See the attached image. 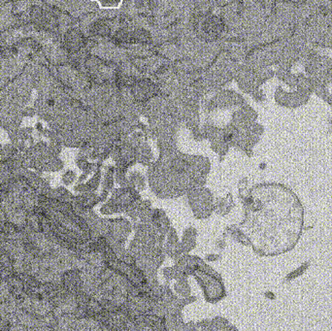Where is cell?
Listing matches in <instances>:
<instances>
[{
  "instance_id": "6da1fadb",
  "label": "cell",
  "mask_w": 332,
  "mask_h": 331,
  "mask_svg": "<svg viewBox=\"0 0 332 331\" xmlns=\"http://www.w3.org/2000/svg\"><path fill=\"white\" fill-rule=\"evenodd\" d=\"M247 203V231L259 253L278 256L295 248L303 232L304 208L292 189L279 183L260 185Z\"/></svg>"
},
{
  "instance_id": "5b68a950",
  "label": "cell",
  "mask_w": 332,
  "mask_h": 331,
  "mask_svg": "<svg viewBox=\"0 0 332 331\" xmlns=\"http://www.w3.org/2000/svg\"><path fill=\"white\" fill-rule=\"evenodd\" d=\"M95 31L96 34L105 35V34L109 33V28L104 24H97L95 25Z\"/></svg>"
},
{
  "instance_id": "277c9868",
  "label": "cell",
  "mask_w": 332,
  "mask_h": 331,
  "mask_svg": "<svg viewBox=\"0 0 332 331\" xmlns=\"http://www.w3.org/2000/svg\"><path fill=\"white\" fill-rule=\"evenodd\" d=\"M310 265H311L310 261H305V262L302 263L299 267H297L296 269H294V270H292L291 272H289V273L285 276V282H286V283L291 282V281H293L294 279H296V278L302 276V275L307 271V269L310 267Z\"/></svg>"
},
{
  "instance_id": "7a4b0ae2",
  "label": "cell",
  "mask_w": 332,
  "mask_h": 331,
  "mask_svg": "<svg viewBox=\"0 0 332 331\" xmlns=\"http://www.w3.org/2000/svg\"><path fill=\"white\" fill-rule=\"evenodd\" d=\"M223 29V23L221 19L217 17H210L206 19L201 26L202 33L206 38L215 39L217 38Z\"/></svg>"
},
{
  "instance_id": "8992f818",
  "label": "cell",
  "mask_w": 332,
  "mask_h": 331,
  "mask_svg": "<svg viewBox=\"0 0 332 331\" xmlns=\"http://www.w3.org/2000/svg\"><path fill=\"white\" fill-rule=\"evenodd\" d=\"M330 130H331V132L332 133V120L330 121Z\"/></svg>"
},
{
  "instance_id": "3957f363",
  "label": "cell",
  "mask_w": 332,
  "mask_h": 331,
  "mask_svg": "<svg viewBox=\"0 0 332 331\" xmlns=\"http://www.w3.org/2000/svg\"><path fill=\"white\" fill-rule=\"evenodd\" d=\"M156 86L150 81H141L137 84H134V91L136 96H141L142 98L150 97L156 92Z\"/></svg>"
}]
</instances>
